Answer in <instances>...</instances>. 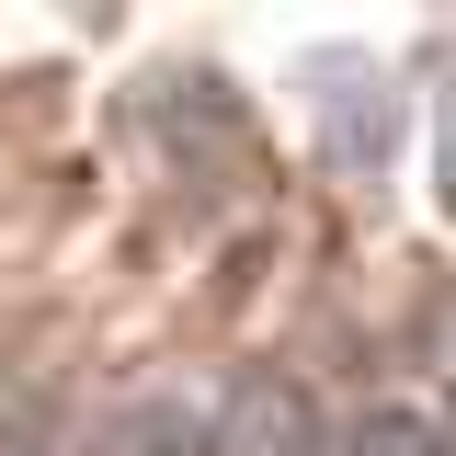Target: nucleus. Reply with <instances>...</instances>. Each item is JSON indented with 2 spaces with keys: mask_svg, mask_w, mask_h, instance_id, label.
I'll return each mask as SVG.
<instances>
[{
  "mask_svg": "<svg viewBox=\"0 0 456 456\" xmlns=\"http://www.w3.org/2000/svg\"><path fill=\"white\" fill-rule=\"evenodd\" d=\"M228 377H149L92 422V456H217Z\"/></svg>",
  "mask_w": 456,
  "mask_h": 456,
  "instance_id": "nucleus-1",
  "label": "nucleus"
},
{
  "mask_svg": "<svg viewBox=\"0 0 456 456\" xmlns=\"http://www.w3.org/2000/svg\"><path fill=\"white\" fill-rule=\"evenodd\" d=\"M308 114H320V149H342L354 171H377L399 149V92H388V69H365V57L308 69Z\"/></svg>",
  "mask_w": 456,
  "mask_h": 456,
  "instance_id": "nucleus-2",
  "label": "nucleus"
},
{
  "mask_svg": "<svg viewBox=\"0 0 456 456\" xmlns=\"http://www.w3.org/2000/svg\"><path fill=\"white\" fill-rule=\"evenodd\" d=\"M217 456H331V422H320V399L297 377H228Z\"/></svg>",
  "mask_w": 456,
  "mask_h": 456,
  "instance_id": "nucleus-3",
  "label": "nucleus"
},
{
  "mask_svg": "<svg viewBox=\"0 0 456 456\" xmlns=\"http://www.w3.org/2000/svg\"><path fill=\"white\" fill-rule=\"evenodd\" d=\"M331 456H456V434L422 411V399H377V411H354L331 434Z\"/></svg>",
  "mask_w": 456,
  "mask_h": 456,
  "instance_id": "nucleus-4",
  "label": "nucleus"
},
{
  "mask_svg": "<svg viewBox=\"0 0 456 456\" xmlns=\"http://www.w3.org/2000/svg\"><path fill=\"white\" fill-rule=\"evenodd\" d=\"M445 365H456V320H445Z\"/></svg>",
  "mask_w": 456,
  "mask_h": 456,
  "instance_id": "nucleus-5",
  "label": "nucleus"
}]
</instances>
